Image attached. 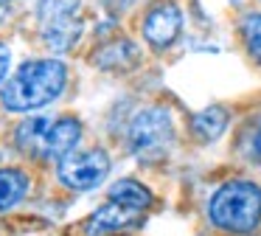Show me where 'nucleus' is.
I'll return each mask as SVG.
<instances>
[{
	"label": "nucleus",
	"instance_id": "1",
	"mask_svg": "<svg viewBox=\"0 0 261 236\" xmlns=\"http://www.w3.org/2000/svg\"><path fill=\"white\" fill-rule=\"evenodd\" d=\"M211 225L222 233L244 236L261 225V185L253 180H227L208 202Z\"/></svg>",
	"mask_w": 261,
	"mask_h": 236
},
{
	"label": "nucleus",
	"instance_id": "2",
	"mask_svg": "<svg viewBox=\"0 0 261 236\" xmlns=\"http://www.w3.org/2000/svg\"><path fill=\"white\" fill-rule=\"evenodd\" d=\"M68 84V70L57 59H34L25 62L17 73L6 82L0 99L9 110L23 112L34 107L51 104Z\"/></svg>",
	"mask_w": 261,
	"mask_h": 236
},
{
	"label": "nucleus",
	"instance_id": "3",
	"mask_svg": "<svg viewBox=\"0 0 261 236\" xmlns=\"http://www.w3.org/2000/svg\"><path fill=\"white\" fill-rule=\"evenodd\" d=\"M171 144H174V127H171L169 110H163V107H149V110L138 112L135 121L129 124V149L141 160H163Z\"/></svg>",
	"mask_w": 261,
	"mask_h": 236
},
{
	"label": "nucleus",
	"instance_id": "4",
	"mask_svg": "<svg viewBox=\"0 0 261 236\" xmlns=\"http://www.w3.org/2000/svg\"><path fill=\"white\" fill-rule=\"evenodd\" d=\"M37 17L54 51H68L82 34L79 0H37Z\"/></svg>",
	"mask_w": 261,
	"mask_h": 236
},
{
	"label": "nucleus",
	"instance_id": "5",
	"mask_svg": "<svg viewBox=\"0 0 261 236\" xmlns=\"http://www.w3.org/2000/svg\"><path fill=\"white\" fill-rule=\"evenodd\" d=\"M59 180L65 188L73 191H93L104 183L110 174V157L104 149H85V152H70L68 157L59 160L57 169Z\"/></svg>",
	"mask_w": 261,
	"mask_h": 236
},
{
	"label": "nucleus",
	"instance_id": "6",
	"mask_svg": "<svg viewBox=\"0 0 261 236\" xmlns=\"http://www.w3.org/2000/svg\"><path fill=\"white\" fill-rule=\"evenodd\" d=\"M182 31V11L174 0H160L143 17V37L152 48L166 51Z\"/></svg>",
	"mask_w": 261,
	"mask_h": 236
},
{
	"label": "nucleus",
	"instance_id": "7",
	"mask_svg": "<svg viewBox=\"0 0 261 236\" xmlns=\"http://www.w3.org/2000/svg\"><path fill=\"white\" fill-rule=\"evenodd\" d=\"M141 222V214L132 211V208H124L118 202H107L98 211H93L90 217L82 222V233L85 236H113L118 230H126L132 225Z\"/></svg>",
	"mask_w": 261,
	"mask_h": 236
},
{
	"label": "nucleus",
	"instance_id": "8",
	"mask_svg": "<svg viewBox=\"0 0 261 236\" xmlns=\"http://www.w3.org/2000/svg\"><path fill=\"white\" fill-rule=\"evenodd\" d=\"M82 138V124L76 118L65 115L59 121H51L45 132V140H42V149H40V157H48V160H62L73 152V146L79 144Z\"/></svg>",
	"mask_w": 261,
	"mask_h": 236
},
{
	"label": "nucleus",
	"instance_id": "9",
	"mask_svg": "<svg viewBox=\"0 0 261 236\" xmlns=\"http://www.w3.org/2000/svg\"><path fill=\"white\" fill-rule=\"evenodd\" d=\"M29 185L31 180L23 169H0V214L20 205L29 194Z\"/></svg>",
	"mask_w": 261,
	"mask_h": 236
},
{
	"label": "nucleus",
	"instance_id": "10",
	"mask_svg": "<svg viewBox=\"0 0 261 236\" xmlns=\"http://www.w3.org/2000/svg\"><path fill=\"white\" fill-rule=\"evenodd\" d=\"M152 191L146 188V185H141L138 180H118V183L110 185V202H118V205L124 208H132V211H146L149 205H152Z\"/></svg>",
	"mask_w": 261,
	"mask_h": 236
},
{
	"label": "nucleus",
	"instance_id": "11",
	"mask_svg": "<svg viewBox=\"0 0 261 236\" xmlns=\"http://www.w3.org/2000/svg\"><path fill=\"white\" fill-rule=\"evenodd\" d=\"M227 127V110L225 107H208L191 118V129L199 140H216Z\"/></svg>",
	"mask_w": 261,
	"mask_h": 236
},
{
	"label": "nucleus",
	"instance_id": "12",
	"mask_svg": "<svg viewBox=\"0 0 261 236\" xmlns=\"http://www.w3.org/2000/svg\"><path fill=\"white\" fill-rule=\"evenodd\" d=\"M48 127H51V118H25L23 124L17 127V146L20 149H25V152H31V155H40V149H42V140H45V132H48Z\"/></svg>",
	"mask_w": 261,
	"mask_h": 236
},
{
	"label": "nucleus",
	"instance_id": "13",
	"mask_svg": "<svg viewBox=\"0 0 261 236\" xmlns=\"http://www.w3.org/2000/svg\"><path fill=\"white\" fill-rule=\"evenodd\" d=\"M132 59H135V45L126 42V39H121L115 45H104L93 56V62L98 67H104V70H110V67H126Z\"/></svg>",
	"mask_w": 261,
	"mask_h": 236
},
{
	"label": "nucleus",
	"instance_id": "14",
	"mask_svg": "<svg viewBox=\"0 0 261 236\" xmlns=\"http://www.w3.org/2000/svg\"><path fill=\"white\" fill-rule=\"evenodd\" d=\"M242 37L250 56L261 65V14H247L242 20Z\"/></svg>",
	"mask_w": 261,
	"mask_h": 236
},
{
	"label": "nucleus",
	"instance_id": "15",
	"mask_svg": "<svg viewBox=\"0 0 261 236\" xmlns=\"http://www.w3.org/2000/svg\"><path fill=\"white\" fill-rule=\"evenodd\" d=\"M9 62H12V54H9V48L3 42H0V79L6 76V70H9Z\"/></svg>",
	"mask_w": 261,
	"mask_h": 236
},
{
	"label": "nucleus",
	"instance_id": "16",
	"mask_svg": "<svg viewBox=\"0 0 261 236\" xmlns=\"http://www.w3.org/2000/svg\"><path fill=\"white\" fill-rule=\"evenodd\" d=\"M101 3L107 6V9H113V11H124V9H129L135 0H101Z\"/></svg>",
	"mask_w": 261,
	"mask_h": 236
},
{
	"label": "nucleus",
	"instance_id": "17",
	"mask_svg": "<svg viewBox=\"0 0 261 236\" xmlns=\"http://www.w3.org/2000/svg\"><path fill=\"white\" fill-rule=\"evenodd\" d=\"M253 149H255V155L261 157V121H258V127H255V135H253Z\"/></svg>",
	"mask_w": 261,
	"mask_h": 236
},
{
	"label": "nucleus",
	"instance_id": "18",
	"mask_svg": "<svg viewBox=\"0 0 261 236\" xmlns=\"http://www.w3.org/2000/svg\"><path fill=\"white\" fill-rule=\"evenodd\" d=\"M3 17H6V9H3V6H0V20H3Z\"/></svg>",
	"mask_w": 261,
	"mask_h": 236
},
{
	"label": "nucleus",
	"instance_id": "19",
	"mask_svg": "<svg viewBox=\"0 0 261 236\" xmlns=\"http://www.w3.org/2000/svg\"><path fill=\"white\" fill-rule=\"evenodd\" d=\"M0 3H6V0H0Z\"/></svg>",
	"mask_w": 261,
	"mask_h": 236
}]
</instances>
